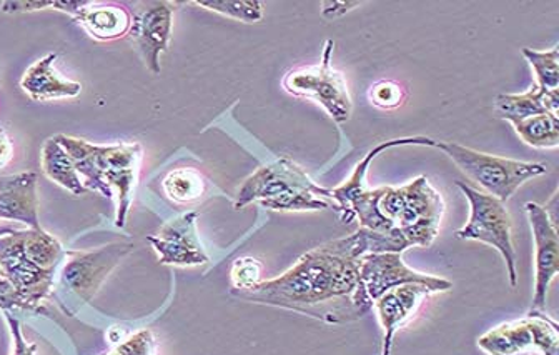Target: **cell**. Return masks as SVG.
Instances as JSON below:
<instances>
[{"instance_id": "6da1fadb", "label": "cell", "mask_w": 559, "mask_h": 355, "mask_svg": "<svg viewBox=\"0 0 559 355\" xmlns=\"http://www.w3.org/2000/svg\"><path fill=\"white\" fill-rule=\"evenodd\" d=\"M368 253L364 230L314 247L280 277L262 281L247 293H230L245 303L294 310L330 326L355 324L373 303L360 281V259Z\"/></svg>"}, {"instance_id": "7a4b0ae2", "label": "cell", "mask_w": 559, "mask_h": 355, "mask_svg": "<svg viewBox=\"0 0 559 355\" xmlns=\"http://www.w3.org/2000/svg\"><path fill=\"white\" fill-rule=\"evenodd\" d=\"M330 192L343 224L358 218L361 229L386 239L395 253L409 247H430L447 209L443 196L425 176L406 186L378 189H368L367 180L348 179Z\"/></svg>"}, {"instance_id": "3957f363", "label": "cell", "mask_w": 559, "mask_h": 355, "mask_svg": "<svg viewBox=\"0 0 559 355\" xmlns=\"http://www.w3.org/2000/svg\"><path fill=\"white\" fill-rule=\"evenodd\" d=\"M57 141L72 158L85 189L100 192L104 198H117L116 224L126 227L144 158L142 145H95L70 135H57Z\"/></svg>"}, {"instance_id": "277c9868", "label": "cell", "mask_w": 559, "mask_h": 355, "mask_svg": "<svg viewBox=\"0 0 559 355\" xmlns=\"http://www.w3.org/2000/svg\"><path fill=\"white\" fill-rule=\"evenodd\" d=\"M253 202L276 212L335 211L330 189L314 182L304 167L288 157L265 164L245 180L234 208L240 211Z\"/></svg>"}, {"instance_id": "5b68a950", "label": "cell", "mask_w": 559, "mask_h": 355, "mask_svg": "<svg viewBox=\"0 0 559 355\" xmlns=\"http://www.w3.org/2000/svg\"><path fill=\"white\" fill-rule=\"evenodd\" d=\"M435 147L443 151L468 179L485 189V193L503 204L510 201L516 190L528 180L548 174L546 164L523 163L514 158L486 154L456 142L437 141Z\"/></svg>"}, {"instance_id": "8992f818", "label": "cell", "mask_w": 559, "mask_h": 355, "mask_svg": "<svg viewBox=\"0 0 559 355\" xmlns=\"http://www.w3.org/2000/svg\"><path fill=\"white\" fill-rule=\"evenodd\" d=\"M469 204V218L465 227L454 234L459 240H475L493 247L507 265L511 287L516 288V249L513 242V221L507 205L465 182H456Z\"/></svg>"}, {"instance_id": "52a82bcc", "label": "cell", "mask_w": 559, "mask_h": 355, "mask_svg": "<svg viewBox=\"0 0 559 355\" xmlns=\"http://www.w3.org/2000/svg\"><path fill=\"white\" fill-rule=\"evenodd\" d=\"M333 47L335 43L326 40L322 62L288 72L282 84L294 97L320 104L338 126H343L352 117L354 100L349 95L346 79L342 72L333 68Z\"/></svg>"}, {"instance_id": "ba28073f", "label": "cell", "mask_w": 559, "mask_h": 355, "mask_svg": "<svg viewBox=\"0 0 559 355\" xmlns=\"http://www.w3.org/2000/svg\"><path fill=\"white\" fill-rule=\"evenodd\" d=\"M478 347L488 355H559V326L548 313L530 310L483 334Z\"/></svg>"}, {"instance_id": "9c48e42d", "label": "cell", "mask_w": 559, "mask_h": 355, "mask_svg": "<svg viewBox=\"0 0 559 355\" xmlns=\"http://www.w3.org/2000/svg\"><path fill=\"white\" fill-rule=\"evenodd\" d=\"M0 269L24 304V310L39 309L52 294L57 271H46L28 259L24 230L0 236Z\"/></svg>"}, {"instance_id": "30bf717a", "label": "cell", "mask_w": 559, "mask_h": 355, "mask_svg": "<svg viewBox=\"0 0 559 355\" xmlns=\"http://www.w3.org/2000/svg\"><path fill=\"white\" fill-rule=\"evenodd\" d=\"M132 249V244H110L91 252H66L60 284L82 303H91L105 279Z\"/></svg>"}, {"instance_id": "8fae6325", "label": "cell", "mask_w": 559, "mask_h": 355, "mask_svg": "<svg viewBox=\"0 0 559 355\" xmlns=\"http://www.w3.org/2000/svg\"><path fill=\"white\" fill-rule=\"evenodd\" d=\"M360 281L371 303L380 299L392 288L406 284H421L433 288L435 294L448 293L453 282L437 275L424 274L409 269L403 262L402 253H365L360 259Z\"/></svg>"}, {"instance_id": "7c38bea8", "label": "cell", "mask_w": 559, "mask_h": 355, "mask_svg": "<svg viewBox=\"0 0 559 355\" xmlns=\"http://www.w3.org/2000/svg\"><path fill=\"white\" fill-rule=\"evenodd\" d=\"M535 240V296L532 309L545 312L548 291L559 274V236L548 212L536 202L524 205Z\"/></svg>"}, {"instance_id": "4fadbf2b", "label": "cell", "mask_w": 559, "mask_h": 355, "mask_svg": "<svg viewBox=\"0 0 559 355\" xmlns=\"http://www.w3.org/2000/svg\"><path fill=\"white\" fill-rule=\"evenodd\" d=\"M197 212H187L168 222L148 242L158 256V262L175 268H195L210 262L209 253L197 233Z\"/></svg>"}, {"instance_id": "5bb4252c", "label": "cell", "mask_w": 559, "mask_h": 355, "mask_svg": "<svg viewBox=\"0 0 559 355\" xmlns=\"http://www.w3.org/2000/svg\"><path fill=\"white\" fill-rule=\"evenodd\" d=\"M175 4L154 2L136 12L130 25V37L152 74H160V56L167 52L171 39Z\"/></svg>"}, {"instance_id": "9a60e30c", "label": "cell", "mask_w": 559, "mask_h": 355, "mask_svg": "<svg viewBox=\"0 0 559 355\" xmlns=\"http://www.w3.org/2000/svg\"><path fill=\"white\" fill-rule=\"evenodd\" d=\"M433 288L421 284H406L392 288L374 300L373 309L383 329V348L381 355H392L393 341L400 328L408 322Z\"/></svg>"}, {"instance_id": "2e32d148", "label": "cell", "mask_w": 559, "mask_h": 355, "mask_svg": "<svg viewBox=\"0 0 559 355\" xmlns=\"http://www.w3.org/2000/svg\"><path fill=\"white\" fill-rule=\"evenodd\" d=\"M0 221L21 222L40 229L37 174L21 173L0 179Z\"/></svg>"}, {"instance_id": "e0dca14e", "label": "cell", "mask_w": 559, "mask_h": 355, "mask_svg": "<svg viewBox=\"0 0 559 355\" xmlns=\"http://www.w3.org/2000/svg\"><path fill=\"white\" fill-rule=\"evenodd\" d=\"M56 60L57 54H47L43 59L35 60L22 78L21 87L35 103L74 99L81 95V82L63 79L56 71Z\"/></svg>"}, {"instance_id": "ac0fdd59", "label": "cell", "mask_w": 559, "mask_h": 355, "mask_svg": "<svg viewBox=\"0 0 559 355\" xmlns=\"http://www.w3.org/2000/svg\"><path fill=\"white\" fill-rule=\"evenodd\" d=\"M74 19L88 32L92 39L102 40V43L120 39L126 36L132 25V15L126 8L92 4V2H87Z\"/></svg>"}, {"instance_id": "d6986e66", "label": "cell", "mask_w": 559, "mask_h": 355, "mask_svg": "<svg viewBox=\"0 0 559 355\" xmlns=\"http://www.w3.org/2000/svg\"><path fill=\"white\" fill-rule=\"evenodd\" d=\"M495 110L500 119L513 123L539 114L558 116L559 95L556 92H545L533 85L524 94H501L495 100Z\"/></svg>"}, {"instance_id": "ffe728a7", "label": "cell", "mask_w": 559, "mask_h": 355, "mask_svg": "<svg viewBox=\"0 0 559 355\" xmlns=\"http://www.w3.org/2000/svg\"><path fill=\"white\" fill-rule=\"evenodd\" d=\"M40 166L43 173L49 177L57 186L63 187L74 196H85L88 192L82 182L81 176L75 170L72 158L67 154L66 149L59 144L57 138L47 139L43 145V155H40Z\"/></svg>"}, {"instance_id": "44dd1931", "label": "cell", "mask_w": 559, "mask_h": 355, "mask_svg": "<svg viewBox=\"0 0 559 355\" xmlns=\"http://www.w3.org/2000/svg\"><path fill=\"white\" fill-rule=\"evenodd\" d=\"M165 196L174 204L189 205L195 204L209 189L205 177L195 169H175L167 174L164 182Z\"/></svg>"}, {"instance_id": "7402d4cb", "label": "cell", "mask_w": 559, "mask_h": 355, "mask_svg": "<svg viewBox=\"0 0 559 355\" xmlns=\"http://www.w3.org/2000/svg\"><path fill=\"white\" fill-rule=\"evenodd\" d=\"M518 138L535 149H556L559 144V119L552 114H539L511 123Z\"/></svg>"}, {"instance_id": "603a6c76", "label": "cell", "mask_w": 559, "mask_h": 355, "mask_svg": "<svg viewBox=\"0 0 559 355\" xmlns=\"http://www.w3.org/2000/svg\"><path fill=\"white\" fill-rule=\"evenodd\" d=\"M524 59L528 60L536 75V87L545 92L559 91V49L539 50L523 49Z\"/></svg>"}, {"instance_id": "cb8c5ba5", "label": "cell", "mask_w": 559, "mask_h": 355, "mask_svg": "<svg viewBox=\"0 0 559 355\" xmlns=\"http://www.w3.org/2000/svg\"><path fill=\"white\" fill-rule=\"evenodd\" d=\"M193 4L245 24H255L263 19V4L259 0H197Z\"/></svg>"}, {"instance_id": "d4e9b609", "label": "cell", "mask_w": 559, "mask_h": 355, "mask_svg": "<svg viewBox=\"0 0 559 355\" xmlns=\"http://www.w3.org/2000/svg\"><path fill=\"white\" fill-rule=\"evenodd\" d=\"M263 265L253 257H240L234 262L230 272V293H247L262 282Z\"/></svg>"}, {"instance_id": "484cf974", "label": "cell", "mask_w": 559, "mask_h": 355, "mask_svg": "<svg viewBox=\"0 0 559 355\" xmlns=\"http://www.w3.org/2000/svg\"><path fill=\"white\" fill-rule=\"evenodd\" d=\"M85 2H60V0H32V2H25V0H15V2H4L2 4V12L5 14H17V12H34L44 11V9H56V11L66 12V14L75 15L79 14Z\"/></svg>"}, {"instance_id": "4316f807", "label": "cell", "mask_w": 559, "mask_h": 355, "mask_svg": "<svg viewBox=\"0 0 559 355\" xmlns=\"http://www.w3.org/2000/svg\"><path fill=\"white\" fill-rule=\"evenodd\" d=\"M370 100L380 109H396L405 103V91L402 85L393 81H380L371 85Z\"/></svg>"}, {"instance_id": "83f0119b", "label": "cell", "mask_w": 559, "mask_h": 355, "mask_svg": "<svg viewBox=\"0 0 559 355\" xmlns=\"http://www.w3.org/2000/svg\"><path fill=\"white\" fill-rule=\"evenodd\" d=\"M110 355H157V344L151 331H140L130 335Z\"/></svg>"}, {"instance_id": "f1b7e54d", "label": "cell", "mask_w": 559, "mask_h": 355, "mask_svg": "<svg viewBox=\"0 0 559 355\" xmlns=\"http://www.w3.org/2000/svg\"><path fill=\"white\" fill-rule=\"evenodd\" d=\"M5 319H8L9 329H11L12 339H14V355H35L37 344H27L24 334H22L21 322L12 316L11 310H5Z\"/></svg>"}, {"instance_id": "f546056e", "label": "cell", "mask_w": 559, "mask_h": 355, "mask_svg": "<svg viewBox=\"0 0 559 355\" xmlns=\"http://www.w3.org/2000/svg\"><path fill=\"white\" fill-rule=\"evenodd\" d=\"M0 309L24 310V304H22L21 297L15 293V288L12 287L11 282L5 279L4 272L0 269Z\"/></svg>"}, {"instance_id": "4dcf8cb0", "label": "cell", "mask_w": 559, "mask_h": 355, "mask_svg": "<svg viewBox=\"0 0 559 355\" xmlns=\"http://www.w3.org/2000/svg\"><path fill=\"white\" fill-rule=\"evenodd\" d=\"M12 157H14V144L11 135L4 127H0V170L11 164Z\"/></svg>"}, {"instance_id": "1f68e13d", "label": "cell", "mask_w": 559, "mask_h": 355, "mask_svg": "<svg viewBox=\"0 0 559 355\" xmlns=\"http://www.w3.org/2000/svg\"><path fill=\"white\" fill-rule=\"evenodd\" d=\"M14 227H9V225H4V227H0V236H8V234L15 233Z\"/></svg>"}]
</instances>
